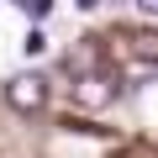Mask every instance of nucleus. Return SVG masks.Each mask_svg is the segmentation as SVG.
<instances>
[{"mask_svg":"<svg viewBox=\"0 0 158 158\" xmlns=\"http://www.w3.org/2000/svg\"><path fill=\"white\" fill-rule=\"evenodd\" d=\"M42 100H48V79H42V74H16V79H6V106H11V111H42Z\"/></svg>","mask_w":158,"mask_h":158,"instance_id":"f257e3e1","label":"nucleus"},{"mask_svg":"<svg viewBox=\"0 0 158 158\" xmlns=\"http://www.w3.org/2000/svg\"><path fill=\"white\" fill-rule=\"evenodd\" d=\"M74 100L79 106H111L116 100V85H111V74H85V79H79V85H74Z\"/></svg>","mask_w":158,"mask_h":158,"instance_id":"f03ea898","label":"nucleus"},{"mask_svg":"<svg viewBox=\"0 0 158 158\" xmlns=\"http://www.w3.org/2000/svg\"><path fill=\"white\" fill-rule=\"evenodd\" d=\"M21 53H27V58H42V53H48V37H42V32L32 27V32L21 37Z\"/></svg>","mask_w":158,"mask_h":158,"instance_id":"7ed1b4c3","label":"nucleus"},{"mask_svg":"<svg viewBox=\"0 0 158 158\" xmlns=\"http://www.w3.org/2000/svg\"><path fill=\"white\" fill-rule=\"evenodd\" d=\"M137 16H142V21H153V16H158V0H137Z\"/></svg>","mask_w":158,"mask_h":158,"instance_id":"20e7f679","label":"nucleus"},{"mask_svg":"<svg viewBox=\"0 0 158 158\" xmlns=\"http://www.w3.org/2000/svg\"><path fill=\"white\" fill-rule=\"evenodd\" d=\"M74 6H79V11H95V6H100V0H74Z\"/></svg>","mask_w":158,"mask_h":158,"instance_id":"39448f33","label":"nucleus"}]
</instances>
